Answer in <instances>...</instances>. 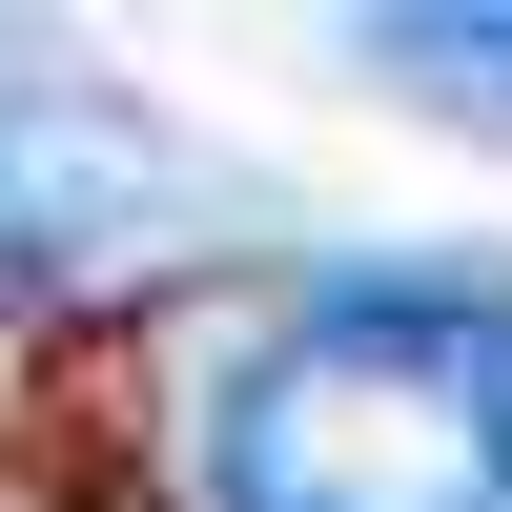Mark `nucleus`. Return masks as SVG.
<instances>
[{"label":"nucleus","instance_id":"f257e3e1","mask_svg":"<svg viewBox=\"0 0 512 512\" xmlns=\"http://www.w3.org/2000/svg\"><path fill=\"white\" fill-rule=\"evenodd\" d=\"M205 512H512V308L308 287L205 390Z\"/></svg>","mask_w":512,"mask_h":512},{"label":"nucleus","instance_id":"f03ea898","mask_svg":"<svg viewBox=\"0 0 512 512\" xmlns=\"http://www.w3.org/2000/svg\"><path fill=\"white\" fill-rule=\"evenodd\" d=\"M369 62L431 82V103H472V123H512V0H390V21H369Z\"/></svg>","mask_w":512,"mask_h":512}]
</instances>
